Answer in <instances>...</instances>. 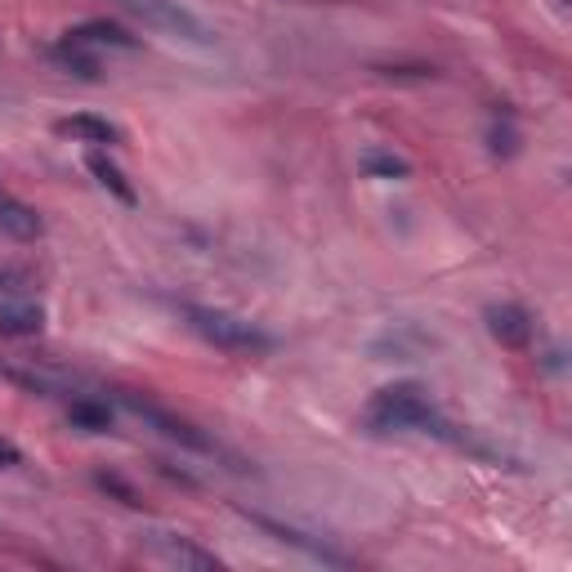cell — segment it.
Instances as JSON below:
<instances>
[{"mask_svg":"<svg viewBox=\"0 0 572 572\" xmlns=\"http://www.w3.org/2000/svg\"><path fill=\"white\" fill-rule=\"evenodd\" d=\"M184 318H188V327H193L206 345H215V349H224V354H268V349L277 345L264 327H255V323H246V318H237V314H224V309L184 305Z\"/></svg>","mask_w":572,"mask_h":572,"instance_id":"obj_2","label":"cell"},{"mask_svg":"<svg viewBox=\"0 0 572 572\" xmlns=\"http://www.w3.org/2000/svg\"><path fill=\"white\" fill-rule=\"evenodd\" d=\"M483 318H487L492 341H501L505 349H523V345L532 341V318H527V309H519V305H492Z\"/></svg>","mask_w":572,"mask_h":572,"instance_id":"obj_6","label":"cell"},{"mask_svg":"<svg viewBox=\"0 0 572 572\" xmlns=\"http://www.w3.org/2000/svg\"><path fill=\"white\" fill-rule=\"evenodd\" d=\"M86 166H90V175L117 197V201H126V206H135V188H130V179L121 175V166L112 161V157H103V152H90L86 157Z\"/></svg>","mask_w":572,"mask_h":572,"instance_id":"obj_11","label":"cell"},{"mask_svg":"<svg viewBox=\"0 0 572 572\" xmlns=\"http://www.w3.org/2000/svg\"><path fill=\"white\" fill-rule=\"evenodd\" d=\"M68 41L90 46V50H99V46H112V50H135V46H139V41H135L126 28H117V23H108V19H95V23L72 28V32H68Z\"/></svg>","mask_w":572,"mask_h":572,"instance_id":"obj_10","label":"cell"},{"mask_svg":"<svg viewBox=\"0 0 572 572\" xmlns=\"http://www.w3.org/2000/svg\"><path fill=\"white\" fill-rule=\"evenodd\" d=\"M55 59H59L63 68H72L81 81H99V59L90 55V46H77V41L63 37V41L55 46Z\"/></svg>","mask_w":572,"mask_h":572,"instance_id":"obj_13","label":"cell"},{"mask_svg":"<svg viewBox=\"0 0 572 572\" xmlns=\"http://www.w3.org/2000/svg\"><path fill=\"white\" fill-rule=\"evenodd\" d=\"M68 421H72L77 430H86V434H103V430H112V407L99 403V398H72Z\"/></svg>","mask_w":572,"mask_h":572,"instance_id":"obj_12","label":"cell"},{"mask_svg":"<svg viewBox=\"0 0 572 572\" xmlns=\"http://www.w3.org/2000/svg\"><path fill=\"white\" fill-rule=\"evenodd\" d=\"M121 403H126L135 416H144L148 425H157L166 438H175V443H184V447H197V452H215V443H210L206 434H197L188 421H179V416L161 412L157 403H148V398H139V394H121Z\"/></svg>","mask_w":572,"mask_h":572,"instance_id":"obj_5","label":"cell"},{"mask_svg":"<svg viewBox=\"0 0 572 572\" xmlns=\"http://www.w3.org/2000/svg\"><path fill=\"white\" fill-rule=\"evenodd\" d=\"M46 327V309L32 305V300H0V336L10 341H28V336H41Z\"/></svg>","mask_w":572,"mask_h":572,"instance_id":"obj_8","label":"cell"},{"mask_svg":"<svg viewBox=\"0 0 572 572\" xmlns=\"http://www.w3.org/2000/svg\"><path fill=\"white\" fill-rule=\"evenodd\" d=\"M59 135H68V139H77V144H95V148L121 144V126H112L108 117H95V112L63 117V121H59Z\"/></svg>","mask_w":572,"mask_h":572,"instance_id":"obj_7","label":"cell"},{"mask_svg":"<svg viewBox=\"0 0 572 572\" xmlns=\"http://www.w3.org/2000/svg\"><path fill=\"white\" fill-rule=\"evenodd\" d=\"M255 523H259V527H268V532H273L277 541H286V545H300L305 554H314V559H323V563H341V554H332V550H327V545H318V541H305V536H300L296 527H286V523H273V519H264V514H255Z\"/></svg>","mask_w":572,"mask_h":572,"instance_id":"obj_14","label":"cell"},{"mask_svg":"<svg viewBox=\"0 0 572 572\" xmlns=\"http://www.w3.org/2000/svg\"><path fill=\"white\" fill-rule=\"evenodd\" d=\"M425 345H430V341H425L421 332H412V327H403L398 336L389 332L385 341H376V345H372V354H394V358L403 363V358H412V354H416V349H425Z\"/></svg>","mask_w":572,"mask_h":572,"instance_id":"obj_16","label":"cell"},{"mask_svg":"<svg viewBox=\"0 0 572 572\" xmlns=\"http://www.w3.org/2000/svg\"><path fill=\"white\" fill-rule=\"evenodd\" d=\"M487 139H492V152H496V157H510V152L519 148V135H514V126H510V121H505V126H501V121H492V135H487Z\"/></svg>","mask_w":572,"mask_h":572,"instance_id":"obj_18","label":"cell"},{"mask_svg":"<svg viewBox=\"0 0 572 572\" xmlns=\"http://www.w3.org/2000/svg\"><path fill=\"white\" fill-rule=\"evenodd\" d=\"M117 6L130 10L135 19H144L157 32H170V37L193 41V46H210V28L193 10H184L179 0H117Z\"/></svg>","mask_w":572,"mask_h":572,"instance_id":"obj_3","label":"cell"},{"mask_svg":"<svg viewBox=\"0 0 572 572\" xmlns=\"http://www.w3.org/2000/svg\"><path fill=\"white\" fill-rule=\"evenodd\" d=\"M32 286V273L19 264H0V300H23Z\"/></svg>","mask_w":572,"mask_h":572,"instance_id":"obj_17","label":"cell"},{"mask_svg":"<svg viewBox=\"0 0 572 572\" xmlns=\"http://www.w3.org/2000/svg\"><path fill=\"white\" fill-rule=\"evenodd\" d=\"M23 461V452L10 443V438H0V470H10V465H19Z\"/></svg>","mask_w":572,"mask_h":572,"instance_id":"obj_19","label":"cell"},{"mask_svg":"<svg viewBox=\"0 0 572 572\" xmlns=\"http://www.w3.org/2000/svg\"><path fill=\"white\" fill-rule=\"evenodd\" d=\"M0 228H6L10 237H19V241H32V237H41L46 224L28 201H19L14 193L0 188Z\"/></svg>","mask_w":572,"mask_h":572,"instance_id":"obj_9","label":"cell"},{"mask_svg":"<svg viewBox=\"0 0 572 572\" xmlns=\"http://www.w3.org/2000/svg\"><path fill=\"white\" fill-rule=\"evenodd\" d=\"M367 430H376V434H394V430H425V434L452 438V425L434 412L430 394H425L416 381L385 385V389L367 403Z\"/></svg>","mask_w":572,"mask_h":572,"instance_id":"obj_1","label":"cell"},{"mask_svg":"<svg viewBox=\"0 0 572 572\" xmlns=\"http://www.w3.org/2000/svg\"><path fill=\"white\" fill-rule=\"evenodd\" d=\"M363 170L376 175V179H407V175H412L407 157L385 152V148H367V152H363Z\"/></svg>","mask_w":572,"mask_h":572,"instance_id":"obj_15","label":"cell"},{"mask_svg":"<svg viewBox=\"0 0 572 572\" xmlns=\"http://www.w3.org/2000/svg\"><path fill=\"white\" fill-rule=\"evenodd\" d=\"M144 550H148L152 559L170 563V568H197V572H215V568H219V559H215L210 550L193 545V541L179 536V532H148V536H144Z\"/></svg>","mask_w":572,"mask_h":572,"instance_id":"obj_4","label":"cell"}]
</instances>
